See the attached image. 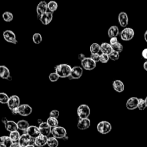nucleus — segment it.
<instances>
[{
	"label": "nucleus",
	"instance_id": "f257e3e1",
	"mask_svg": "<svg viewBox=\"0 0 147 147\" xmlns=\"http://www.w3.org/2000/svg\"><path fill=\"white\" fill-rule=\"evenodd\" d=\"M55 72L60 78H68L70 75L72 67L67 64H60L55 67Z\"/></svg>",
	"mask_w": 147,
	"mask_h": 147
},
{
	"label": "nucleus",
	"instance_id": "f03ea898",
	"mask_svg": "<svg viewBox=\"0 0 147 147\" xmlns=\"http://www.w3.org/2000/svg\"><path fill=\"white\" fill-rule=\"evenodd\" d=\"M112 126L111 123L106 121H102L99 122L97 126L96 129L99 133L102 134H106L110 132Z\"/></svg>",
	"mask_w": 147,
	"mask_h": 147
},
{
	"label": "nucleus",
	"instance_id": "7ed1b4c3",
	"mask_svg": "<svg viewBox=\"0 0 147 147\" xmlns=\"http://www.w3.org/2000/svg\"><path fill=\"white\" fill-rule=\"evenodd\" d=\"M90 114V109L87 105L82 104L77 109V115L79 119L88 118Z\"/></svg>",
	"mask_w": 147,
	"mask_h": 147
},
{
	"label": "nucleus",
	"instance_id": "20e7f679",
	"mask_svg": "<svg viewBox=\"0 0 147 147\" xmlns=\"http://www.w3.org/2000/svg\"><path fill=\"white\" fill-rule=\"evenodd\" d=\"M52 135L57 139H63L67 136L66 129L62 126H57L52 129Z\"/></svg>",
	"mask_w": 147,
	"mask_h": 147
},
{
	"label": "nucleus",
	"instance_id": "39448f33",
	"mask_svg": "<svg viewBox=\"0 0 147 147\" xmlns=\"http://www.w3.org/2000/svg\"><path fill=\"white\" fill-rule=\"evenodd\" d=\"M134 35V31L131 28H124L120 33L121 38L123 41H129L131 40Z\"/></svg>",
	"mask_w": 147,
	"mask_h": 147
},
{
	"label": "nucleus",
	"instance_id": "423d86ee",
	"mask_svg": "<svg viewBox=\"0 0 147 147\" xmlns=\"http://www.w3.org/2000/svg\"><path fill=\"white\" fill-rule=\"evenodd\" d=\"M34 139L32 138L27 133H23L21 135L18 143L22 147H25L29 145L34 144Z\"/></svg>",
	"mask_w": 147,
	"mask_h": 147
},
{
	"label": "nucleus",
	"instance_id": "0eeeda50",
	"mask_svg": "<svg viewBox=\"0 0 147 147\" xmlns=\"http://www.w3.org/2000/svg\"><path fill=\"white\" fill-rule=\"evenodd\" d=\"M81 65L83 69L91 71L96 67V63H95L90 57H86L83 60L81 61Z\"/></svg>",
	"mask_w": 147,
	"mask_h": 147
},
{
	"label": "nucleus",
	"instance_id": "6e6552de",
	"mask_svg": "<svg viewBox=\"0 0 147 147\" xmlns=\"http://www.w3.org/2000/svg\"><path fill=\"white\" fill-rule=\"evenodd\" d=\"M2 121L5 125V127L7 131L10 132L18 130L17 123L13 121H8L6 118L3 117L2 119Z\"/></svg>",
	"mask_w": 147,
	"mask_h": 147
},
{
	"label": "nucleus",
	"instance_id": "1a4fd4ad",
	"mask_svg": "<svg viewBox=\"0 0 147 147\" xmlns=\"http://www.w3.org/2000/svg\"><path fill=\"white\" fill-rule=\"evenodd\" d=\"M3 37L4 40L7 42L12 43L14 44H16L17 43L16 34L11 30H6L4 31L3 33Z\"/></svg>",
	"mask_w": 147,
	"mask_h": 147
},
{
	"label": "nucleus",
	"instance_id": "9d476101",
	"mask_svg": "<svg viewBox=\"0 0 147 147\" xmlns=\"http://www.w3.org/2000/svg\"><path fill=\"white\" fill-rule=\"evenodd\" d=\"M48 3H47L45 1H42L40 2L36 7L37 18L39 19L42 14L48 12Z\"/></svg>",
	"mask_w": 147,
	"mask_h": 147
},
{
	"label": "nucleus",
	"instance_id": "9b49d317",
	"mask_svg": "<svg viewBox=\"0 0 147 147\" xmlns=\"http://www.w3.org/2000/svg\"><path fill=\"white\" fill-rule=\"evenodd\" d=\"M20 106V98L16 95H12L10 97L7 103V106L9 109L11 110L15 108H17Z\"/></svg>",
	"mask_w": 147,
	"mask_h": 147
},
{
	"label": "nucleus",
	"instance_id": "f8f14e48",
	"mask_svg": "<svg viewBox=\"0 0 147 147\" xmlns=\"http://www.w3.org/2000/svg\"><path fill=\"white\" fill-rule=\"evenodd\" d=\"M83 74V68L79 66H75L72 68L71 72L68 78L70 79H79Z\"/></svg>",
	"mask_w": 147,
	"mask_h": 147
},
{
	"label": "nucleus",
	"instance_id": "ddd939ff",
	"mask_svg": "<svg viewBox=\"0 0 147 147\" xmlns=\"http://www.w3.org/2000/svg\"><path fill=\"white\" fill-rule=\"evenodd\" d=\"M38 128L40 134L46 137H48L52 132V128L48 125L47 122H43L39 125Z\"/></svg>",
	"mask_w": 147,
	"mask_h": 147
},
{
	"label": "nucleus",
	"instance_id": "4468645a",
	"mask_svg": "<svg viewBox=\"0 0 147 147\" xmlns=\"http://www.w3.org/2000/svg\"><path fill=\"white\" fill-rule=\"evenodd\" d=\"M18 111H19V115L26 117L30 115L32 112V108L27 104H23L21 105L18 107Z\"/></svg>",
	"mask_w": 147,
	"mask_h": 147
},
{
	"label": "nucleus",
	"instance_id": "2eb2a0df",
	"mask_svg": "<svg viewBox=\"0 0 147 147\" xmlns=\"http://www.w3.org/2000/svg\"><path fill=\"white\" fill-rule=\"evenodd\" d=\"M24 133H27L33 139H35L41 134L38 127L34 125L30 126Z\"/></svg>",
	"mask_w": 147,
	"mask_h": 147
},
{
	"label": "nucleus",
	"instance_id": "dca6fc26",
	"mask_svg": "<svg viewBox=\"0 0 147 147\" xmlns=\"http://www.w3.org/2000/svg\"><path fill=\"white\" fill-rule=\"evenodd\" d=\"M138 98L137 97H131L126 101V107L127 109L133 110L138 108Z\"/></svg>",
	"mask_w": 147,
	"mask_h": 147
},
{
	"label": "nucleus",
	"instance_id": "f3484780",
	"mask_svg": "<svg viewBox=\"0 0 147 147\" xmlns=\"http://www.w3.org/2000/svg\"><path fill=\"white\" fill-rule=\"evenodd\" d=\"M48 138V137L40 134L39 136H38L37 138L34 139V146L37 147L44 146L45 145H47Z\"/></svg>",
	"mask_w": 147,
	"mask_h": 147
},
{
	"label": "nucleus",
	"instance_id": "a211bd4d",
	"mask_svg": "<svg viewBox=\"0 0 147 147\" xmlns=\"http://www.w3.org/2000/svg\"><path fill=\"white\" fill-rule=\"evenodd\" d=\"M118 20L121 26L123 28L126 27L127 25L129 22V18L126 13L124 11L120 12L118 14Z\"/></svg>",
	"mask_w": 147,
	"mask_h": 147
},
{
	"label": "nucleus",
	"instance_id": "6ab92c4d",
	"mask_svg": "<svg viewBox=\"0 0 147 147\" xmlns=\"http://www.w3.org/2000/svg\"><path fill=\"white\" fill-rule=\"evenodd\" d=\"M52 19H53V13L50 11L44 13L39 18L40 22L45 25H47L49 24H50Z\"/></svg>",
	"mask_w": 147,
	"mask_h": 147
},
{
	"label": "nucleus",
	"instance_id": "aec40b11",
	"mask_svg": "<svg viewBox=\"0 0 147 147\" xmlns=\"http://www.w3.org/2000/svg\"><path fill=\"white\" fill-rule=\"evenodd\" d=\"M91 125V121L88 118L79 119L77 127L80 130H86L90 127Z\"/></svg>",
	"mask_w": 147,
	"mask_h": 147
},
{
	"label": "nucleus",
	"instance_id": "412c9836",
	"mask_svg": "<svg viewBox=\"0 0 147 147\" xmlns=\"http://www.w3.org/2000/svg\"><path fill=\"white\" fill-rule=\"evenodd\" d=\"M113 87L117 92H122L124 91L125 85L123 82L119 80H115L113 82Z\"/></svg>",
	"mask_w": 147,
	"mask_h": 147
},
{
	"label": "nucleus",
	"instance_id": "4be33fe9",
	"mask_svg": "<svg viewBox=\"0 0 147 147\" xmlns=\"http://www.w3.org/2000/svg\"><path fill=\"white\" fill-rule=\"evenodd\" d=\"M13 142L9 136H3L0 138V147H10Z\"/></svg>",
	"mask_w": 147,
	"mask_h": 147
},
{
	"label": "nucleus",
	"instance_id": "5701e85b",
	"mask_svg": "<svg viewBox=\"0 0 147 147\" xmlns=\"http://www.w3.org/2000/svg\"><path fill=\"white\" fill-rule=\"evenodd\" d=\"M0 77L2 79L9 80L11 78L9 69L5 65L0 66Z\"/></svg>",
	"mask_w": 147,
	"mask_h": 147
},
{
	"label": "nucleus",
	"instance_id": "b1692460",
	"mask_svg": "<svg viewBox=\"0 0 147 147\" xmlns=\"http://www.w3.org/2000/svg\"><path fill=\"white\" fill-rule=\"evenodd\" d=\"M113 51L112 47L110 43L103 42L100 45V51L102 53L109 55Z\"/></svg>",
	"mask_w": 147,
	"mask_h": 147
},
{
	"label": "nucleus",
	"instance_id": "393cba45",
	"mask_svg": "<svg viewBox=\"0 0 147 147\" xmlns=\"http://www.w3.org/2000/svg\"><path fill=\"white\" fill-rule=\"evenodd\" d=\"M108 36L110 38L112 37H117V36L119 34V29L117 26L113 25L109 28L107 31Z\"/></svg>",
	"mask_w": 147,
	"mask_h": 147
},
{
	"label": "nucleus",
	"instance_id": "a878e982",
	"mask_svg": "<svg viewBox=\"0 0 147 147\" xmlns=\"http://www.w3.org/2000/svg\"><path fill=\"white\" fill-rule=\"evenodd\" d=\"M17 123L18 129L24 131L25 132L26 131V130L30 126L29 122L28 121H26L25 120H23V119L18 121L17 122Z\"/></svg>",
	"mask_w": 147,
	"mask_h": 147
},
{
	"label": "nucleus",
	"instance_id": "bb28decb",
	"mask_svg": "<svg viewBox=\"0 0 147 147\" xmlns=\"http://www.w3.org/2000/svg\"><path fill=\"white\" fill-rule=\"evenodd\" d=\"M21 136L18 130L10 132L9 134V137L11 139L13 143L18 142Z\"/></svg>",
	"mask_w": 147,
	"mask_h": 147
},
{
	"label": "nucleus",
	"instance_id": "cd10ccee",
	"mask_svg": "<svg viewBox=\"0 0 147 147\" xmlns=\"http://www.w3.org/2000/svg\"><path fill=\"white\" fill-rule=\"evenodd\" d=\"M47 123L52 129L58 126V125H59V121L57 119V118H55L50 117L47 119Z\"/></svg>",
	"mask_w": 147,
	"mask_h": 147
},
{
	"label": "nucleus",
	"instance_id": "c85d7f7f",
	"mask_svg": "<svg viewBox=\"0 0 147 147\" xmlns=\"http://www.w3.org/2000/svg\"><path fill=\"white\" fill-rule=\"evenodd\" d=\"M90 51L91 54H96L98 53L100 51V45L98 43H92L90 47Z\"/></svg>",
	"mask_w": 147,
	"mask_h": 147
},
{
	"label": "nucleus",
	"instance_id": "c756f323",
	"mask_svg": "<svg viewBox=\"0 0 147 147\" xmlns=\"http://www.w3.org/2000/svg\"><path fill=\"white\" fill-rule=\"evenodd\" d=\"M47 145L49 147H57L59 145V141L57 138L53 137H48Z\"/></svg>",
	"mask_w": 147,
	"mask_h": 147
},
{
	"label": "nucleus",
	"instance_id": "7c9ffc66",
	"mask_svg": "<svg viewBox=\"0 0 147 147\" xmlns=\"http://www.w3.org/2000/svg\"><path fill=\"white\" fill-rule=\"evenodd\" d=\"M58 7V5L56 2L54 1H51L48 3V9L50 12L53 13L55 11Z\"/></svg>",
	"mask_w": 147,
	"mask_h": 147
},
{
	"label": "nucleus",
	"instance_id": "2f4dec72",
	"mask_svg": "<svg viewBox=\"0 0 147 147\" xmlns=\"http://www.w3.org/2000/svg\"><path fill=\"white\" fill-rule=\"evenodd\" d=\"M2 18L6 22H10L13 19V15L10 11H5L2 14Z\"/></svg>",
	"mask_w": 147,
	"mask_h": 147
},
{
	"label": "nucleus",
	"instance_id": "473e14b6",
	"mask_svg": "<svg viewBox=\"0 0 147 147\" xmlns=\"http://www.w3.org/2000/svg\"><path fill=\"white\" fill-rule=\"evenodd\" d=\"M32 40L34 44H40L42 41V37L41 35L38 33H34L32 36Z\"/></svg>",
	"mask_w": 147,
	"mask_h": 147
},
{
	"label": "nucleus",
	"instance_id": "72a5a7b5",
	"mask_svg": "<svg viewBox=\"0 0 147 147\" xmlns=\"http://www.w3.org/2000/svg\"><path fill=\"white\" fill-rule=\"evenodd\" d=\"M9 97L8 95L4 93V92H1L0 93V102L2 104H6L8 103V101L9 100Z\"/></svg>",
	"mask_w": 147,
	"mask_h": 147
},
{
	"label": "nucleus",
	"instance_id": "f704fd0d",
	"mask_svg": "<svg viewBox=\"0 0 147 147\" xmlns=\"http://www.w3.org/2000/svg\"><path fill=\"white\" fill-rule=\"evenodd\" d=\"M111 47H112V48H113V51H114L117 52H118L119 53L123 51V46L119 42H118L117 43L111 45Z\"/></svg>",
	"mask_w": 147,
	"mask_h": 147
},
{
	"label": "nucleus",
	"instance_id": "c9c22d12",
	"mask_svg": "<svg viewBox=\"0 0 147 147\" xmlns=\"http://www.w3.org/2000/svg\"><path fill=\"white\" fill-rule=\"evenodd\" d=\"M146 107H147V106L145 100L142 98H138V109L140 110H144Z\"/></svg>",
	"mask_w": 147,
	"mask_h": 147
},
{
	"label": "nucleus",
	"instance_id": "e433bc0d",
	"mask_svg": "<svg viewBox=\"0 0 147 147\" xmlns=\"http://www.w3.org/2000/svg\"><path fill=\"white\" fill-rule=\"evenodd\" d=\"M109 59L113 61H115L118 60L119 57V53L114 51H113L109 55Z\"/></svg>",
	"mask_w": 147,
	"mask_h": 147
},
{
	"label": "nucleus",
	"instance_id": "4c0bfd02",
	"mask_svg": "<svg viewBox=\"0 0 147 147\" xmlns=\"http://www.w3.org/2000/svg\"><path fill=\"white\" fill-rule=\"evenodd\" d=\"M59 78L60 77L55 72H52L49 75V79L51 82H56Z\"/></svg>",
	"mask_w": 147,
	"mask_h": 147
},
{
	"label": "nucleus",
	"instance_id": "58836bf2",
	"mask_svg": "<svg viewBox=\"0 0 147 147\" xmlns=\"http://www.w3.org/2000/svg\"><path fill=\"white\" fill-rule=\"evenodd\" d=\"M110 60L109 55L105 54V53H101L100 55V60L99 61L102 63H107L108 61Z\"/></svg>",
	"mask_w": 147,
	"mask_h": 147
},
{
	"label": "nucleus",
	"instance_id": "ea45409f",
	"mask_svg": "<svg viewBox=\"0 0 147 147\" xmlns=\"http://www.w3.org/2000/svg\"><path fill=\"white\" fill-rule=\"evenodd\" d=\"M59 111L57 110H53L49 113V117L57 118L59 117Z\"/></svg>",
	"mask_w": 147,
	"mask_h": 147
},
{
	"label": "nucleus",
	"instance_id": "a19ab883",
	"mask_svg": "<svg viewBox=\"0 0 147 147\" xmlns=\"http://www.w3.org/2000/svg\"><path fill=\"white\" fill-rule=\"evenodd\" d=\"M90 57H91L95 63H97V62L99 61V60H100V55H99V53L91 54Z\"/></svg>",
	"mask_w": 147,
	"mask_h": 147
},
{
	"label": "nucleus",
	"instance_id": "79ce46f5",
	"mask_svg": "<svg viewBox=\"0 0 147 147\" xmlns=\"http://www.w3.org/2000/svg\"><path fill=\"white\" fill-rule=\"evenodd\" d=\"M118 42V39L117 37H112L110 39V44L111 45H113L116 43Z\"/></svg>",
	"mask_w": 147,
	"mask_h": 147
},
{
	"label": "nucleus",
	"instance_id": "37998d69",
	"mask_svg": "<svg viewBox=\"0 0 147 147\" xmlns=\"http://www.w3.org/2000/svg\"><path fill=\"white\" fill-rule=\"evenodd\" d=\"M142 56L145 59L147 60V48H145L142 51Z\"/></svg>",
	"mask_w": 147,
	"mask_h": 147
},
{
	"label": "nucleus",
	"instance_id": "c03bdc74",
	"mask_svg": "<svg viewBox=\"0 0 147 147\" xmlns=\"http://www.w3.org/2000/svg\"><path fill=\"white\" fill-rule=\"evenodd\" d=\"M11 113L14 115H17V114H19V111H18V107L17 108H15L13 110H11Z\"/></svg>",
	"mask_w": 147,
	"mask_h": 147
},
{
	"label": "nucleus",
	"instance_id": "a18cd8bd",
	"mask_svg": "<svg viewBox=\"0 0 147 147\" xmlns=\"http://www.w3.org/2000/svg\"><path fill=\"white\" fill-rule=\"evenodd\" d=\"M86 58V56L85 55L83 54V53H80L79 55H78V59L82 61V60H83L84 59Z\"/></svg>",
	"mask_w": 147,
	"mask_h": 147
},
{
	"label": "nucleus",
	"instance_id": "49530a36",
	"mask_svg": "<svg viewBox=\"0 0 147 147\" xmlns=\"http://www.w3.org/2000/svg\"><path fill=\"white\" fill-rule=\"evenodd\" d=\"M10 147H22L18 142H16V143H13Z\"/></svg>",
	"mask_w": 147,
	"mask_h": 147
},
{
	"label": "nucleus",
	"instance_id": "de8ad7c7",
	"mask_svg": "<svg viewBox=\"0 0 147 147\" xmlns=\"http://www.w3.org/2000/svg\"><path fill=\"white\" fill-rule=\"evenodd\" d=\"M143 67H144V69L145 71H147V61H145V62L144 63Z\"/></svg>",
	"mask_w": 147,
	"mask_h": 147
},
{
	"label": "nucleus",
	"instance_id": "09e8293b",
	"mask_svg": "<svg viewBox=\"0 0 147 147\" xmlns=\"http://www.w3.org/2000/svg\"><path fill=\"white\" fill-rule=\"evenodd\" d=\"M144 39H145V41L147 42V30H146V32L144 33Z\"/></svg>",
	"mask_w": 147,
	"mask_h": 147
},
{
	"label": "nucleus",
	"instance_id": "8fccbe9b",
	"mask_svg": "<svg viewBox=\"0 0 147 147\" xmlns=\"http://www.w3.org/2000/svg\"><path fill=\"white\" fill-rule=\"evenodd\" d=\"M42 122H43L42 121V120L41 119H38V120H37V123L40 125V124H41Z\"/></svg>",
	"mask_w": 147,
	"mask_h": 147
},
{
	"label": "nucleus",
	"instance_id": "3c124183",
	"mask_svg": "<svg viewBox=\"0 0 147 147\" xmlns=\"http://www.w3.org/2000/svg\"><path fill=\"white\" fill-rule=\"evenodd\" d=\"M25 147H35V146L34 144H31V145H29Z\"/></svg>",
	"mask_w": 147,
	"mask_h": 147
},
{
	"label": "nucleus",
	"instance_id": "603ef678",
	"mask_svg": "<svg viewBox=\"0 0 147 147\" xmlns=\"http://www.w3.org/2000/svg\"><path fill=\"white\" fill-rule=\"evenodd\" d=\"M67 139H68V137H67V136H66L65 137H64V138H63V140L64 141H67Z\"/></svg>",
	"mask_w": 147,
	"mask_h": 147
},
{
	"label": "nucleus",
	"instance_id": "864d4df0",
	"mask_svg": "<svg viewBox=\"0 0 147 147\" xmlns=\"http://www.w3.org/2000/svg\"><path fill=\"white\" fill-rule=\"evenodd\" d=\"M145 102H146V106H147V96L145 98Z\"/></svg>",
	"mask_w": 147,
	"mask_h": 147
}]
</instances>
